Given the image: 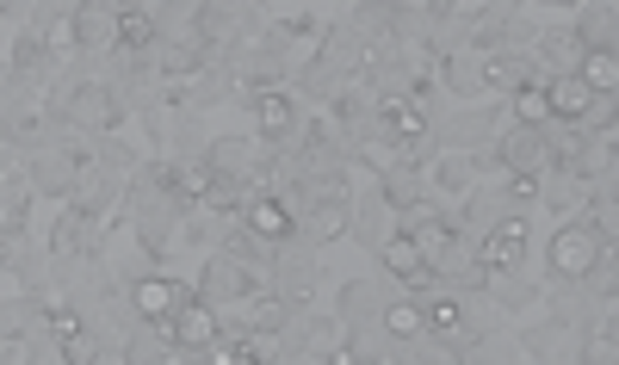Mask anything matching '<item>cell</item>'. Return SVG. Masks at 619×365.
<instances>
[{
    "mask_svg": "<svg viewBox=\"0 0 619 365\" xmlns=\"http://www.w3.org/2000/svg\"><path fill=\"white\" fill-rule=\"evenodd\" d=\"M607 254V235H595L588 223H563L558 235H551V248H545V260H551V272L558 279H595V260Z\"/></svg>",
    "mask_w": 619,
    "mask_h": 365,
    "instance_id": "obj_1",
    "label": "cell"
},
{
    "mask_svg": "<svg viewBox=\"0 0 619 365\" xmlns=\"http://www.w3.org/2000/svg\"><path fill=\"white\" fill-rule=\"evenodd\" d=\"M378 260H385V272L397 279V285H409V291L434 285V267L422 260V248H415V235H409V230L385 235V242H378Z\"/></svg>",
    "mask_w": 619,
    "mask_h": 365,
    "instance_id": "obj_2",
    "label": "cell"
},
{
    "mask_svg": "<svg viewBox=\"0 0 619 365\" xmlns=\"http://www.w3.org/2000/svg\"><path fill=\"white\" fill-rule=\"evenodd\" d=\"M69 38H75V50H118V7L81 0L69 13Z\"/></svg>",
    "mask_w": 619,
    "mask_h": 365,
    "instance_id": "obj_3",
    "label": "cell"
},
{
    "mask_svg": "<svg viewBox=\"0 0 619 365\" xmlns=\"http://www.w3.org/2000/svg\"><path fill=\"white\" fill-rule=\"evenodd\" d=\"M62 118H69V124H81V131H112V124H118V99H112V87H94V81H81L75 94H69V106H62Z\"/></svg>",
    "mask_w": 619,
    "mask_h": 365,
    "instance_id": "obj_4",
    "label": "cell"
},
{
    "mask_svg": "<svg viewBox=\"0 0 619 365\" xmlns=\"http://www.w3.org/2000/svg\"><path fill=\"white\" fill-rule=\"evenodd\" d=\"M496 161L514 173H545L551 168V149H545V131H533V124H514V131L496 143Z\"/></svg>",
    "mask_w": 619,
    "mask_h": 365,
    "instance_id": "obj_5",
    "label": "cell"
},
{
    "mask_svg": "<svg viewBox=\"0 0 619 365\" xmlns=\"http://www.w3.org/2000/svg\"><path fill=\"white\" fill-rule=\"evenodd\" d=\"M254 131L267 136V143H286V136L298 131V94L260 87V94H254Z\"/></svg>",
    "mask_w": 619,
    "mask_h": 365,
    "instance_id": "obj_6",
    "label": "cell"
},
{
    "mask_svg": "<svg viewBox=\"0 0 619 365\" xmlns=\"http://www.w3.org/2000/svg\"><path fill=\"white\" fill-rule=\"evenodd\" d=\"M168 334H174V346H186V360H198V346L217 341V309L198 304V297H186V304L168 316Z\"/></svg>",
    "mask_w": 619,
    "mask_h": 365,
    "instance_id": "obj_7",
    "label": "cell"
},
{
    "mask_svg": "<svg viewBox=\"0 0 619 365\" xmlns=\"http://www.w3.org/2000/svg\"><path fill=\"white\" fill-rule=\"evenodd\" d=\"M521 254H526V223L521 217H508V223H496V230L477 242V260H484V272H508V267H521Z\"/></svg>",
    "mask_w": 619,
    "mask_h": 365,
    "instance_id": "obj_8",
    "label": "cell"
},
{
    "mask_svg": "<svg viewBox=\"0 0 619 365\" xmlns=\"http://www.w3.org/2000/svg\"><path fill=\"white\" fill-rule=\"evenodd\" d=\"M607 94H595L582 75H545V106H551V118H588Z\"/></svg>",
    "mask_w": 619,
    "mask_h": 365,
    "instance_id": "obj_9",
    "label": "cell"
},
{
    "mask_svg": "<svg viewBox=\"0 0 619 365\" xmlns=\"http://www.w3.org/2000/svg\"><path fill=\"white\" fill-rule=\"evenodd\" d=\"M248 230L267 235L272 248H279V242H291L298 217H291V205H286L279 193H254V186H248Z\"/></svg>",
    "mask_w": 619,
    "mask_h": 365,
    "instance_id": "obj_10",
    "label": "cell"
},
{
    "mask_svg": "<svg viewBox=\"0 0 619 365\" xmlns=\"http://www.w3.org/2000/svg\"><path fill=\"white\" fill-rule=\"evenodd\" d=\"M198 285H205V297H211V304H242V297H248V267H242L235 254H211Z\"/></svg>",
    "mask_w": 619,
    "mask_h": 365,
    "instance_id": "obj_11",
    "label": "cell"
},
{
    "mask_svg": "<svg viewBox=\"0 0 619 365\" xmlns=\"http://www.w3.org/2000/svg\"><path fill=\"white\" fill-rule=\"evenodd\" d=\"M131 304H136V316H143V323H168V316L186 304V291H180L174 279H136Z\"/></svg>",
    "mask_w": 619,
    "mask_h": 365,
    "instance_id": "obj_12",
    "label": "cell"
},
{
    "mask_svg": "<svg viewBox=\"0 0 619 365\" xmlns=\"http://www.w3.org/2000/svg\"><path fill=\"white\" fill-rule=\"evenodd\" d=\"M50 242H57V254H81V248H99V223L87 211H81V205H69V211L57 217V235H50Z\"/></svg>",
    "mask_w": 619,
    "mask_h": 365,
    "instance_id": "obj_13",
    "label": "cell"
},
{
    "mask_svg": "<svg viewBox=\"0 0 619 365\" xmlns=\"http://www.w3.org/2000/svg\"><path fill=\"white\" fill-rule=\"evenodd\" d=\"M205 168H211V173H230V180H242V173L260 168V155H254L248 143H242V136H223V143H211Z\"/></svg>",
    "mask_w": 619,
    "mask_h": 365,
    "instance_id": "obj_14",
    "label": "cell"
},
{
    "mask_svg": "<svg viewBox=\"0 0 619 365\" xmlns=\"http://www.w3.org/2000/svg\"><path fill=\"white\" fill-rule=\"evenodd\" d=\"M539 57H545V75H576L582 38H576V32H558V38H545V44H539Z\"/></svg>",
    "mask_w": 619,
    "mask_h": 365,
    "instance_id": "obj_15",
    "label": "cell"
},
{
    "mask_svg": "<svg viewBox=\"0 0 619 365\" xmlns=\"http://www.w3.org/2000/svg\"><path fill=\"white\" fill-rule=\"evenodd\" d=\"M582 50H614V0H595L588 13H582Z\"/></svg>",
    "mask_w": 619,
    "mask_h": 365,
    "instance_id": "obj_16",
    "label": "cell"
},
{
    "mask_svg": "<svg viewBox=\"0 0 619 365\" xmlns=\"http://www.w3.org/2000/svg\"><path fill=\"white\" fill-rule=\"evenodd\" d=\"M576 75L588 81L595 94H614V87H619V57H614V50H582Z\"/></svg>",
    "mask_w": 619,
    "mask_h": 365,
    "instance_id": "obj_17",
    "label": "cell"
},
{
    "mask_svg": "<svg viewBox=\"0 0 619 365\" xmlns=\"http://www.w3.org/2000/svg\"><path fill=\"white\" fill-rule=\"evenodd\" d=\"M514 124H533V131H545V124H551L545 81H521V87H514Z\"/></svg>",
    "mask_w": 619,
    "mask_h": 365,
    "instance_id": "obj_18",
    "label": "cell"
},
{
    "mask_svg": "<svg viewBox=\"0 0 619 365\" xmlns=\"http://www.w3.org/2000/svg\"><path fill=\"white\" fill-rule=\"evenodd\" d=\"M459 323H464V309H459L452 291H434L422 304V328H434V334H459Z\"/></svg>",
    "mask_w": 619,
    "mask_h": 365,
    "instance_id": "obj_19",
    "label": "cell"
},
{
    "mask_svg": "<svg viewBox=\"0 0 619 365\" xmlns=\"http://www.w3.org/2000/svg\"><path fill=\"white\" fill-rule=\"evenodd\" d=\"M124 360H174V346H168V323H149V328H136L131 346H124Z\"/></svg>",
    "mask_w": 619,
    "mask_h": 365,
    "instance_id": "obj_20",
    "label": "cell"
},
{
    "mask_svg": "<svg viewBox=\"0 0 619 365\" xmlns=\"http://www.w3.org/2000/svg\"><path fill=\"white\" fill-rule=\"evenodd\" d=\"M484 81H489V87H508V94H514V87L526 81V50H496V57L484 62Z\"/></svg>",
    "mask_w": 619,
    "mask_h": 365,
    "instance_id": "obj_21",
    "label": "cell"
},
{
    "mask_svg": "<svg viewBox=\"0 0 619 365\" xmlns=\"http://www.w3.org/2000/svg\"><path fill=\"white\" fill-rule=\"evenodd\" d=\"M69 193H75V205H81L87 217H99L106 205H112V180H106V173H87V168H81Z\"/></svg>",
    "mask_w": 619,
    "mask_h": 365,
    "instance_id": "obj_22",
    "label": "cell"
},
{
    "mask_svg": "<svg viewBox=\"0 0 619 365\" xmlns=\"http://www.w3.org/2000/svg\"><path fill=\"white\" fill-rule=\"evenodd\" d=\"M385 334H390V341H415V334H422V304L390 297V304H385Z\"/></svg>",
    "mask_w": 619,
    "mask_h": 365,
    "instance_id": "obj_23",
    "label": "cell"
},
{
    "mask_svg": "<svg viewBox=\"0 0 619 365\" xmlns=\"http://www.w3.org/2000/svg\"><path fill=\"white\" fill-rule=\"evenodd\" d=\"M335 235H348V205H341V198H316L310 242H335Z\"/></svg>",
    "mask_w": 619,
    "mask_h": 365,
    "instance_id": "obj_24",
    "label": "cell"
},
{
    "mask_svg": "<svg viewBox=\"0 0 619 365\" xmlns=\"http://www.w3.org/2000/svg\"><path fill=\"white\" fill-rule=\"evenodd\" d=\"M385 205L390 211H415V205H422V186H415L409 168H385Z\"/></svg>",
    "mask_w": 619,
    "mask_h": 365,
    "instance_id": "obj_25",
    "label": "cell"
},
{
    "mask_svg": "<svg viewBox=\"0 0 619 365\" xmlns=\"http://www.w3.org/2000/svg\"><path fill=\"white\" fill-rule=\"evenodd\" d=\"M223 254H235L242 267H267V260H272V242H267V235H254V230H235Z\"/></svg>",
    "mask_w": 619,
    "mask_h": 365,
    "instance_id": "obj_26",
    "label": "cell"
},
{
    "mask_svg": "<svg viewBox=\"0 0 619 365\" xmlns=\"http://www.w3.org/2000/svg\"><path fill=\"white\" fill-rule=\"evenodd\" d=\"M149 44H155L149 13H118V50H149Z\"/></svg>",
    "mask_w": 619,
    "mask_h": 365,
    "instance_id": "obj_27",
    "label": "cell"
},
{
    "mask_svg": "<svg viewBox=\"0 0 619 365\" xmlns=\"http://www.w3.org/2000/svg\"><path fill=\"white\" fill-rule=\"evenodd\" d=\"M242 304H248V297H242ZM286 316H291V304H279V297H254V304H248V323L254 328H272V334L286 328Z\"/></svg>",
    "mask_w": 619,
    "mask_h": 365,
    "instance_id": "obj_28",
    "label": "cell"
},
{
    "mask_svg": "<svg viewBox=\"0 0 619 365\" xmlns=\"http://www.w3.org/2000/svg\"><path fill=\"white\" fill-rule=\"evenodd\" d=\"M526 353H533V360H570L576 346H570V334H563V328H545V334H533V346H526Z\"/></svg>",
    "mask_w": 619,
    "mask_h": 365,
    "instance_id": "obj_29",
    "label": "cell"
},
{
    "mask_svg": "<svg viewBox=\"0 0 619 365\" xmlns=\"http://www.w3.org/2000/svg\"><path fill=\"white\" fill-rule=\"evenodd\" d=\"M353 32H360V38H372V32H397V13H390V7H360V13H353Z\"/></svg>",
    "mask_w": 619,
    "mask_h": 365,
    "instance_id": "obj_30",
    "label": "cell"
},
{
    "mask_svg": "<svg viewBox=\"0 0 619 365\" xmlns=\"http://www.w3.org/2000/svg\"><path fill=\"white\" fill-rule=\"evenodd\" d=\"M44 323H50V341H69V334H81V316L69 304H50L44 309Z\"/></svg>",
    "mask_w": 619,
    "mask_h": 365,
    "instance_id": "obj_31",
    "label": "cell"
},
{
    "mask_svg": "<svg viewBox=\"0 0 619 365\" xmlns=\"http://www.w3.org/2000/svg\"><path fill=\"white\" fill-rule=\"evenodd\" d=\"M25 223V186H7L0 193V230H20Z\"/></svg>",
    "mask_w": 619,
    "mask_h": 365,
    "instance_id": "obj_32",
    "label": "cell"
},
{
    "mask_svg": "<svg viewBox=\"0 0 619 365\" xmlns=\"http://www.w3.org/2000/svg\"><path fill=\"white\" fill-rule=\"evenodd\" d=\"M13 69H20V75H38V69H44L38 38H20V44H13Z\"/></svg>",
    "mask_w": 619,
    "mask_h": 365,
    "instance_id": "obj_33",
    "label": "cell"
},
{
    "mask_svg": "<svg viewBox=\"0 0 619 365\" xmlns=\"http://www.w3.org/2000/svg\"><path fill=\"white\" fill-rule=\"evenodd\" d=\"M614 353H619V346H614V323H600V334H588V346H582V360H600V365H607Z\"/></svg>",
    "mask_w": 619,
    "mask_h": 365,
    "instance_id": "obj_34",
    "label": "cell"
},
{
    "mask_svg": "<svg viewBox=\"0 0 619 365\" xmlns=\"http://www.w3.org/2000/svg\"><path fill=\"white\" fill-rule=\"evenodd\" d=\"M588 230H595V235H607V242H614V198H607V193H600L595 205H588Z\"/></svg>",
    "mask_w": 619,
    "mask_h": 365,
    "instance_id": "obj_35",
    "label": "cell"
},
{
    "mask_svg": "<svg viewBox=\"0 0 619 365\" xmlns=\"http://www.w3.org/2000/svg\"><path fill=\"white\" fill-rule=\"evenodd\" d=\"M372 309V285H348L341 291V316H366Z\"/></svg>",
    "mask_w": 619,
    "mask_h": 365,
    "instance_id": "obj_36",
    "label": "cell"
},
{
    "mask_svg": "<svg viewBox=\"0 0 619 365\" xmlns=\"http://www.w3.org/2000/svg\"><path fill=\"white\" fill-rule=\"evenodd\" d=\"M533 193H539V173H514V180H508V198H514V205H533Z\"/></svg>",
    "mask_w": 619,
    "mask_h": 365,
    "instance_id": "obj_37",
    "label": "cell"
},
{
    "mask_svg": "<svg viewBox=\"0 0 619 365\" xmlns=\"http://www.w3.org/2000/svg\"><path fill=\"white\" fill-rule=\"evenodd\" d=\"M38 124H44V112H38V106H20V112H13V131H20L25 143L38 136Z\"/></svg>",
    "mask_w": 619,
    "mask_h": 365,
    "instance_id": "obj_38",
    "label": "cell"
},
{
    "mask_svg": "<svg viewBox=\"0 0 619 365\" xmlns=\"http://www.w3.org/2000/svg\"><path fill=\"white\" fill-rule=\"evenodd\" d=\"M533 7H563V0H533Z\"/></svg>",
    "mask_w": 619,
    "mask_h": 365,
    "instance_id": "obj_39",
    "label": "cell"
},
{
    "mask_svg": "<svg viewBox=\"0 0 619 365\" xmlns=\"http://www.w3.org/2000/svg\"><path fill=\"white\" fill-rule=\"evenodd\" d=\"M0 254H7V230H0Z\"/></svg>",
    "mask_w": 619,
    "mask_h": 365,
    "instance_id": "obj_40",
    "label": "cell"
}]
</instances>
